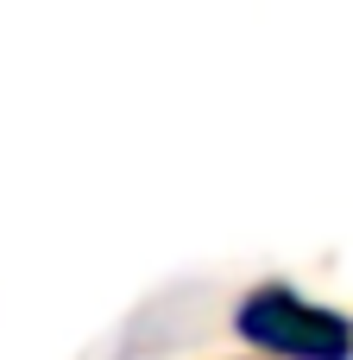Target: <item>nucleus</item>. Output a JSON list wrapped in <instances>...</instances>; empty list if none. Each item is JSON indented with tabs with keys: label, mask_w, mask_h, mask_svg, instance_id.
I'll use <instances>...</instances> for the list:
<instances>
[{
	"label": "nucleus",
	"mask_w": 353,
	"mask_h": 360,
	"mask_svg": "<svg viewBox=\"0 0 353 360\" xmlns=\"http://www.w3.org/2000/svg\"><path fill=\"white\" fill-rule=\"evenodd\" d=\"M240 335L284 360H353V323L335 310H316L291 297L284 285H265L240 304Z\"/></svg>",
	"instance_id": "1"
}]
</instances>
